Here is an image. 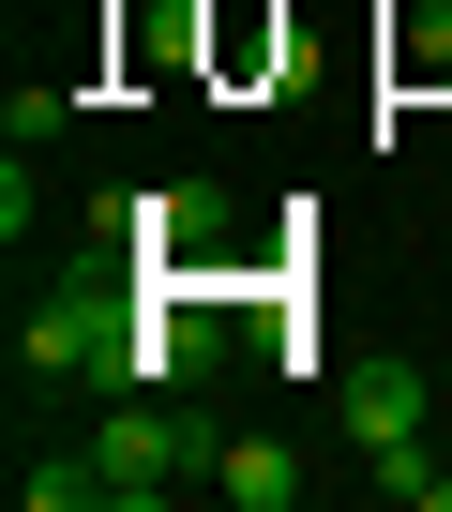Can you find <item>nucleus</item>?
Returning <instances> with one entry per match:
<instances>
[{
    "label": "nucleus",
    "instance_id": "obj_1",
    "mask_svg": "<svg viewBox=\"0 0 452 512\" xmlns=\"http://www.w3.org/2000/svg\"><path fill=\"white\" fill-rule=\"evenodd\" d=\"M226 437L196 422V407H166V392H121L106 422H91V467H106V512H151L181 467H211Z\"/></svg>",
    "mask_w": 452,
    "mask_h": 512
},
{
    "label": "nucleus",
    "instance_id": "obj_4",
    "mask_svg": "<svg viewBox=\"0 0 452 512\" xmlns=\"http://www.w3.org/2000/svg\"><path fill=\"white\" fill-rule=\"evenodd\" d=\"M211 226H226V196H211V181H181V196H151V241H166V256H181V241H211Z\"/></svg>",
    "mask_w": 452,
    "mask_h": 512
},
{
    "label": "nucleus",
    "instance_id": "obj_3",
    "mask_svg": "<svg viewBox=\"0 0 452 512\" xmlns=\"http://www.w3.org/2000/svg\"><path fill=\"white\" fill-rule=\"evenodd\" d=\"M211 482L242 497V512H287V497H302V452H287V437H226V452H211Z\"/></svg>",
    "mask_w": 452,
    "mask_h": 512
},
{
    "label": "nucleus",
    "instance_id": "obj_2",
    "mask_svg": "<svg viewBox=\"0 0 452 512\" xmlns=\"http://www.w3.org/2000/svg\"><path fill=\"white\" fill-rule=\"evenodd\" d=\"M332 407H347V437H362V452H407V437H422V362H347V392H332Z\"/></svg>",
    "mask_w": 452,
    "mask_h": 512
}]
</instances>
